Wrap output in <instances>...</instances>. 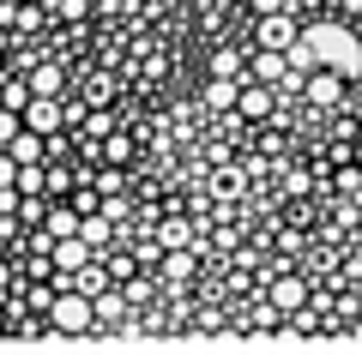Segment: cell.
Instances as JSON below:
<instances>
[{"mask_svg": "<svg viewBox=\"0 0 362 355\" xmlns=\"http://www.w3.org/2000/svg\"><path fill=\"white\" fill-rule=\"evenodd\" d=\"M302 42L314 49V61L332 66L338 78H362V37L350 25H338V18H326V25H302Z\"/></svg>", "mask_w": 362, "mask_h": 355, "instance_id": "1", "label": "cell"}, {"mask_svg": "<svg viewBox=\"0 0 362 355\" xmlns=\"http://www.w3.org/2000/svg\"><path fill=\"white\" fill-rule=\"evenodd\" d=\"M49 331H61V337H85V331H97V313H90V295H78V289H54V301H49Z\"/></svg>", "mask_w": 362, "mask_h": 355, "instance_id": "2", "label": "cell"}, {"mask_svg": "<svg viewBox=\"0 0 362 355\" xmlns=\"http://www.w3.org/2000/svg\"><path fill=\"white\" fill-rule=\"evenodd\" d=\"M296 13H290V6H278V13H259V25H254V42H259V49H278V54H284L290 49V42H296Z\"/></svg>", "mask_w": 362, "mask_h": 355, "instance_id": "3", "label": "cell"}, {"mask_svg": "<svg viewBox=\"0 0 362 355\" xmlns=\"http://www.w3.org/2000/svg\"><path fill=\"white\" fill-rule=\"evenodd\" d=\"M272 109H278V90L242 78V90H235V121H272Z\"/></svg>", "mask_w": 362, "mask_h": 355, "instance_id": "4", "label": "cell"}, {"mask_svg": "<svg viewBox=\"0 0 362 355\" xmlns=\"http://www.w3.org/2000/svg\"><path fill=\"white\" fill-rule=\"evenodd\" d=\"M18 121H25L30 133H42V139H54V133L66 127V109H61L54 97H30L25 109H18Z\"/></svg>", "mask_w": 362, "mask_h": 355, "instance_id": "5", "label": "cell"}, {"mask_svg": "<svg viewBox=\"0 0 362 355\" xmlns=\"http://www.w3.org/2000/svg\"><path fill=\"white\" fill-rule=\"evenodd\" d=\"M302 97H308L314 109H338V97H344V78H338L332 66H314V73L302 78Z\"/></svg>", "mask_w": 362, "mask_h": 355, "instance_id": "6", "label": "cell"}, {"mask_svg": "<svg viewBox=\"0 0 362 355\" xmlns=\"http://www.w3.org/2000/svg\"><path fill=\"white\" fill-rule=\"evenodd\" d=\"M266 301L278 307V313H296V307L308 301V283H302L296 271H278V277H272V289H266Z\"/></svg>", "mask_w": 362, "mask_h": 355, "instance_id": "7", "label": "cell"}, {"mask_svg": "<svg viewBox=\"0 0 362 355\" xmlns=\"http://www.w3.org/2000/svg\"><path fill=\"white\" fill-rule=\"evenodd\" d=\"M6 157H13V163H49V139L30 133V127H18L13 145H6Z\"/></svg>", "mask_w": 362, "mask_h": 355, "instance_id": "8", "label": "cell"}, {"mask_svg": "<svg viewBox=\"0 0 362 355\" xmlns=\"http://www.w3.org/2000/svg\"><path fill=\"white\" fill-rule=\"evenodd\" d=\"M85 259H97V253H90L78 235H66V241H54V247H49V265H54V271H78Z\"/></svg>", "mask_w": 362, "mask_h": 355, "instance_id": "9", "label": "cell"}, {"mask_svg": "<svg viewBox=\"0 0 362 355\" xmlns=\"http://www.w3.org/2000/svg\"><path fill=\"white\" fill-rule=\"evenodd\" d=\"M109 235H115V223H109L103 211H85V217H78V241H85L90 253H103V247H109Z\"/></svg>", "mask_w": 362, "mask_h": 355, "instance_id": "10", "label": "cell"}, {"mask_svg": "<svg viewBox=\"0 0 362 355\" xmlns=\"http://www.w3.org/2000/svg\"><path fill=\"white\" fill-rule=\"evenodd\" d=\"M90 313H97V325H121V319H127V295L109 283L103 295H90Z\"/></svg>", "mask_w": 362, "mask_h": 355, "instance_id": "11", "label": "cell"}, {"mask_svg": "<svg viewBox=\"0 0 362 355\" xmlns=\"http://www.w3.org/2000/svg\"><path fill=\"white\" fill-rule=\"evenodd\" d=\"M42 229H49V241H66V235H78V211L73 205H49L42 211Z\"/></svg>", "mask_w": 362, "mask_h": 355, "instance_id": "12", "label": "cell"}, {"mask_svg": "<svg viewBox=\"0 0 362 355\" xmlns=\"http://www.w3.org/2000/svg\"><path fill=\"white\" fill-rule=\"evenodd\" d=\"M157 265H163L169 283H187V277H194V253H187V247H163V259H157Z\"/></svg>", "mask_w": 362, "mask_h": 355, "instance_id": "13", "label": "cell"}, {"mask_svg": "<svg viewBox=\"0 0 362 355\" xmlns=\"http://www.w3.org/2000/svg\"><path fill=\"white\" fill-rule=\"evenodd\" d=\"M194 241V223H187V217H163V223H157V247H187Z\"/></svg>", "mask_w": 362, "mask_h": 355, "instance_id": "14", "label": "cell"}, {"mask_svg": "<svg viewBox=\"0 0 362 355\" xmlns=\"http://www.w3.org/2000/svg\"><path fill=\"white\" fill-rule=\"evenodd\" d=\"M242 187H247V175H242V169H218V175H211V199H223V205H230V199H242Z\"/></svg>", "mask_w": 362, "mask_h": 355, "instance_id": "15", "label": "cell"}, {"mask_svg": "<svg viewBox=\"0 0 362 355\" xmlns=\"http://www.w3.org/2000/svg\"><path fill=\"white\" fill-rule=\"evenodd\" d=\"M25 85H30V97H61V66H37Z\"/></svg>", "mask_w": 362, "mask_h": 355, "instance_id": "16", "label": "cell"}, {"mask_svg": "<svg viewBox=\"0 0 362 355\" xmlns=\"http://www.w3.org/2000/svg\"><path fill=\"white\" fill-rule=\"evenodd\" d=\"M235 90H242V78H211L206 102H211V109H235Z\"/></svg>", "mask_w": 362, "mask_h": 355, "instance_id": "17", "label": "cell"}, {"mask_svg": "<svg viewBox=\"0 0 362 355\" xmlns=\"http://www.w3.org/2000/svg\"><path fill=\"white\" fill-rule=\"evenodd\" d=\"M211 78H247L242 54H235V49H218V54H211Z\"/></svg>", "mask_w": 362, "mask_h": 355, "instance_id": "18", "label": "cell"}, {"mask_svg": "<svg viewBox=\"0 0 362 355\" xmlns=\"http://www.w3.org/2000/svg\"><path fill=\"white\" fill-rule=\"evenodd\" d=\"M61 193H73V169H49L42 163V199H61Z\"/></svg>", "mask_w": 362, "mask_h": 355, "instance_id": "19", "label": "cell"}, {"mask_svg": "<svg viewBox=\"0 0 362 355\" xmlns=\"http://www.w3.org/2000/svg\"><path fill=\"white\" fill-rule=\"evenodd\" d=\"M109 97H115V78H109V73H90L85 78V102H90V109H103Z\"/></svg>", "mask_w": 362, "mask_h": 355, "instance_id": "20", "label": "cell"}, {"mask_svg": "<svg viewBox=\"0 0 362 355\" xmlns=\"http://www.w3.org/2000/svg\"><path fill=\"white\" fill-rule=\"evenodd\" d=\"M284 61H290V73H314V66H320V61H314V49L302 42V30H296V42L284 49Z\"/></svg>", "mask_w": 362, "mask_h": 355, "instance_id": "21", "label": "cell"}, {"mask_svg": "<svg viewBox=\"0 0 362 355\" xmlns=\"http://www.w3.org/2000/svg\"><path fill=\"white\" fill-rule=\"evenodd\" d=\"M25 102H30L25 78H0V109H25Z\"/></svg>", "mask_w": 362, "mask_h": 355, "instance_id": "22", "label": "cell"}, {"mask_svg": "<svg viewBox=\"0 0 362 355\" xmlns=\"http://www.w3.org/2000/svg\"><path fill=\"white\" fill-rule=\"evenodd\" d=\"M103 157H109V163H127V157H133V139H121V133H103Z\"/></svg>", "mask_w": 362, "mask_h": 355, "instance_id": "23", "label": "cell"}, {"mask_svg": "<svg viewBox=\"0 0 362 355\" xmlns=\"http://www.w3.org/2000/svg\"><path fill=\"white\" fill-rule=\"evenodd\" d=\"M49 301H54V289H49V283H30V295H25V307H30V313H49Z\"/></svg>", "mask_w": 362, "mask_h": 355, "instance_id": "24", "label": "cell"}, {"mask_svg": "<svg viewBox=\"0 0 362 355\" xmlns=\"http://www.w3.org/2000/svg\"><path fill=\"white\" fill-rule=\"evenodd\" d=\"M97 211H103V217H109V223H121V217H133V205H127V199H121V193H109V199H103V205H97Z\"/></svg>", "mask_w": 362, "mask_h": 355, "instance_id": "25", "label": "cell"}, {"mask_svg": "<svg viewBox=\"0 0 362 355\" xmlns=\"http://www.w3.org/2000/svg\"><path fill=\"white\" fill-rule=\"evenodd\" d=\"M25 127V121H18V109H0V151H6V145H13V133Z\"/></svg>", "mask_w": 362, "mask_h": 355, "instance_id": "26", "label": "cell"}, {"mask_svg": "<svg viewBox=\"0 0 362 355\" xmlns=\"http://www.w3.org/2000/svg\"><path fill=\"white\" fill-rule=\"evenodd\" d=\"M338 193H362V169H338Z\"/></svg>", "mask_w": 362, "mask_h": 355, "instance_id": "27", "label": "cell"}, {"mask_svg": "<svg viewBox=\"0 0 362 355\" xmlns=\"http://www.w3.org/2000/svg\"><path fill=\"white\" fill-rule=\"evenodd\" d=\"M194 331H230V319H223V313H199Z\"/></svg>", "mask_w": 362, "mask_h": 355, "instance_id": "28", "label": "cell"}, {"mask_svg": "<svg viewBox=\"0 0 362 355\" xmlns=\"http://www.w3.org/2000/svg\"><path fill=\"white\" fill-rule=\"evenodd\" d=\"M284 193H308V175L302 169H284Z\"/></svg>", "mask_w": 362, "mask_h": 355, "instance_id": "29", "label": "cell"}, {"mask_svg": "<svg viewBox=\"0 0 362 355\" xmlns=\"http://www.w3.org/2000/svg\"><path fill=\"white\" fill-rule=\"evenodd\" d=\"M13 175H18V163H13L6 151H0V187H13Z\"/></svg>", "mask_w": 362, "mask_h": 355, "instance_id": "30", "label": "cell"}, {"mask_svg": "<svg viewBox=\"0 0 362 355\" xmlns=\"http://www.w3.org/2000/svg\"><path fill=\"white\" fill-rule=\"evenodd\" d=\"M278 6H290V0H254V13H278Z\"/></svg>", "mask_w": 362, "mask_h": 355, "instance_id": "31", "label": "cell"}, {"mask_svg": "<svg viewBox=\"0 0 362 355\" xmlns=\"http://www.w3.org/2000/svg\"><path fill=\"white\" fill-rule=\"evenodd\" d=\"M0 49H6V25H0Z\"/></svg>", "mask_w": 362, "mask_h": 355, "instance_id": "32", "label": "cell"}]
</instances>
